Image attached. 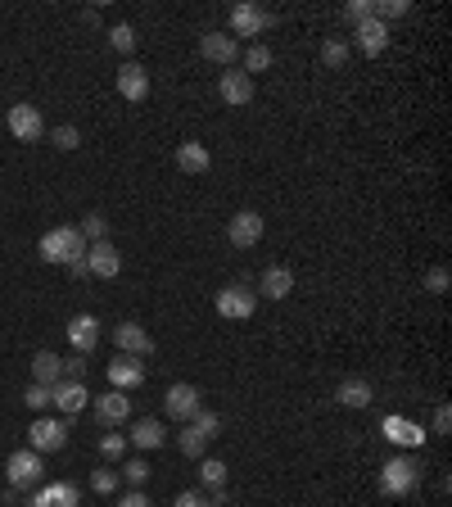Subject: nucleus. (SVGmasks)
Listing matches in <instances>:
<instances>
[{
    "label": "nucleus",
    "instance_id": "obj_15",
    "mask_svg": "<svg viewBox=\"0 0 452 507\" xmlns=\"http://www.w3.org/2000/svg\"><path fill=\"white\" fill-rule=\"evenodd\" d=\"M109 385L113 390H140L145 385V362L140 358H127V353H118L113 362H109Z\"/></svg>",
    "mask_w": 452,
    "mask_h": 507
},
{
    "label": "nucleus",
    "instance_id": "obj_37",
    "mask_svg": "<svg viewBox=\"0 0 452 507\" xmlns=\"http://www.w3.org/2000/svg\"><path fill=\"white\" fill-rule=\"evenodd\" d=\"M87 372H91L87 353H72V358H63V381H87Z\"/></svg>",
    "mask_w": 452,
    "mask_h": 507
},
{
    "label": "nucleus",
    "instance_id": "obj_9",
    "mask_svg": "<svg viewBox=\"0 0 452 507\" xmlns=\"http://www.w3.org/2000/svg\"><path fill=\"white\" fill-rule=\"evenodd\" d=\"M204 394H199V385H190V381H177V385H168V394H163V412L168 417H177V421H190L204 403H199Z\"/></svg>",
    "mask_w": 452,
    "mask_h": 507
},
{
    "label": "nucleus",
    "instance_id": "obj_12",
    "mask_svg": "<svg viewBox=\"0 0 452 507\" xmlns=\"http://www.w3.org/2000/svg\"><path fill=\"white\" fill-rule=\"evenodd\" d=\"M78 503H82V494H78V485H68V480L37 485L32 498H28V507H78Z\"/></svg>",
    "mask_w": 452,
    "mask_h": 507
},
{
    "label": "nucleus",
    "instance_id": "obj_39",
    "mask_svg": "<svg viewBox=\"0 0 452 507\" xmlns=\"http://www.w3.org/2000/svg\"><path fill=\"white\" fill-rule=\"evenodd\" d=\"M344 19L357 28V23H366V19H375V0H353V5H344Z\"/></svg>",
    "mask_w": 452,
    "mask_h": 507
},
{
    "label": "nucleus",
    "instance_id": "obj_7",
    "mask_svg": "<svg viewBox=\"0 0 452 507\" xmlns=\"http://www.w3.org/2000/svg\"><path fill=\"white\" fill-rule=\"evenodd\" d=\"M276 28V14L272 10H258V5H236L231 10V37L240 41V37H263V32H272Z\"/></svg>",
    "mask_w": 452,
    "mask_h": 507
},
{
    "label": "nucleus",
    "instance_id": "obj_14",
    "mask_svg": "<svg viewBox=\"0 0 452 507\" xmlns=\"http://www.w3.org/2000/svg\"><path fill=\"white\" fill-rule=\"evenodd\" d=\"M199 55L213 59V63H226V68H231V63L240 59V41H236L231 32H204V37H199Z\"/></svg>",
    "mask_w": 452,
    "mask_h": 507
},
{
    "label": "nucleus",
    "instance_id": "obj_5",
    "mask_svg": "<svg viewBox=\"0 0 452 507\" xmlns=\"http://www.w3.org/2000/svg\"><path fill=\"white\" fill-rule=\"evenodd\" d=\"M68 444V421L63 417H37L32 421V430H28V449L32 453H59Z\"/></svg>",
    "mask_w": 452,
    "mask_h": 507
},
{
    "label": "nucleus",
    "instance_id": "obj_44",
    "mask_svg": "<svg viewBox=\"0 0 452 507\" xmlns=\"http://www.w3.org/2000/svg\"><path fill=\"white\" fill-rule=\"evenodd\" d=\"M118 507H155V503H149V498H145L140 489H127V494L118 498Z\"/></svg>",
    "mask_w": 452,
    "mask_h": 507
},
{
    "label": "nucleus",
    "instance_id": "obj_28",
    "mask_svg": "<svg viewBox=\"0 0 452 507\" xmlns=\"http://www.w3.org/2000/svg\"><path fill=\"white\" fill-rule=\"evenodd\" d=\"M78 232H82L87 245H100V241H109V217H105V213H87Z\"/></svg>",
    "mask_w": 452,
    "mask_h": 507
},
{
    "label": "nucleus",
    "instance_id": "obj_23",
    "mask_svg": "<svg viewBox=\"0 0 452 507\" xmlns=\"http://www.w3.org/2000/svg\"><path fill=\"white\" fill-rule=\"evenodd\" d=\"M371 399H375V390H371V381H362V376H348V381H339V390H335V403L339 408H371Z\"/></svg>",
    "mask_w": 452,
    "mask_h": 507
},
{
    "label": "nucleus",
    "instance_id": "obj_25",
    "mask_svg": "<svg viewBox=\"0 0 452 507\" xmlns=\"http://www.w3.org/2000/svg\"><path fill=\"white\" fill-rule=\"evenodd\" d=\"M381 430H385V440H394V444H412V449L425 444V426H416L407 417H385Z\"/></svg>",
    "mask_w": 452,
    "mask_h": 507
},
{
    "label": "nucleus",
    "instance_id": "obj_32",
    "mask_svg": "<svg viewBox=\"0 0 452 507\" xmlns=\"http://www.w3.org/2000/svg\"><path fill=\"white\" fill-rule=\"evenodd\" d=\"M199 480H204L208 489H222V485H226V462H222V458H204V462H199Z\"/></svg>",
    "mask_w": 452,
    "mask_h": 507
},
{
    "label": "nucleus",
    "instance_id": "obj_26",
    "mask_svg": "<svg viewBox=\"0 0 452 507\" xmlns=\"http://www.w3.org/2000/svg\"><path fill=\"white\" fill-rule=\"evenodd\" d=\"M208 164H213V155H208V145L204 140H181L177 145V168L181 173H208Z\"/></svg>",
    "mask_w": 452,
    "mask_h": 507
},
{
    "label": "nucleus",
    "instance_id": "obj_38",
    "mask_svg": "<svg viewBox=\"0 0 452 507\" xmlns=\"http://www.w3.org/2000/svg\"><path fill=\"white\" fill-rule=\"evenodd\" d=\"M122 453H127V435H100V458L118 462Z\"/></svg>",
    "mask_w": 452,
    "mask_h": 507
},
{
    "label": "nucleus",
    "instance_id": "obj_16",
    "mask_svg": "<svg viewBox=\"0 0 452 507\" xmlns=\"http://www.w3.org/2000/svg\"><path fill=\"white\" fill-rule=\"evenodd\" d=\"M118 96L127 100V105H145V96H149V72L140 68V63H122L118 68Z\"/></svg>",
    "mask_w": 452,
    "mask_h": 507
},
{
    "label": "nucleus",
    "instance_id": "obj_6",
    "mask_svg": "<svg viewBox=\"0 0 452 507\" xmlns=\"http://www.w3.org/2000/svg\"><path fill=\"white\" fill-rule=\"evenodd\" d=\"M41 471H46V462H41V453H32V449H14L10 462H5L10 489H37V485H41Z\"/></svg>",
    "mask_w": 452,
    "mask_h": 507
},
{
    "label": "nucleus",
    "instance_id": "obj_3",
    "mask_svg": "<svg viewBox=\"0 0 452 507\" xmlns=\"http://www.w3.org/2000/svg\"><path fill=\"white\" fill-rule=\"evenodd\" d=\"M416 485H421L416 458H389V462L381 467V494H385V498H407Z\"/></svg>",
    "mask_w": 452,
    "mask_h": 507
},
{
    "label": "nucleus",
    "instance_id": "obj_30",
    "mask_svg": "<svg viewBox=\"0 0 452 507\" xmlns=\"http://www.w3.org/2000/svg\"><path fill=\"white\" fill-rule=\"evenodd\" d=\"M136 41H140V37H136V28H131V23H113V28H109V46H113V50L131 55V50H136Z\"/></svg>",
    "mask_w": 452,
    "mask_h": 507
},
{
    "label": "nucleus",
    "instance_id": "obj_34",
    "mask_svg": "<svg viewBox=\"0 0 452 507\" xmlns=\"http://www.w3.org/2000/svg\"><path fill=\"white\" fill-rule=\"evenodd\" d=\"M322 63H326V68H344V63H348V41H339V37L326 41V46H322Z\"/></svg>",
    "mask_w": 452,
    "mask_h": 507
},
{
    "label": "nucleus",
    "instance_id": "obj_4",
    "mask_svg": "<svg viewBox=\"0 0 452 507\" xmlns=\"http://www.w3.org/2000/svg\"><path fill=\"white\" fill-rule=\"evenodd\" d=\"M258 313V290H249V285H226V290H217V317H226V322H249Z\"/></svg>",
    "mask_w": 452,
    "mask_h": 507
},
{
    "label": "nucleus",
    "instance_id": "obj_45",
    "mask_svg": "<svg viewBox=\"0 0 452 507\" xmlns=\"http://www.w3.org/2000/svg\"><path fill=\"white\" fill-rule=\"evenodd\" d=\"M23 498V489H5V494H0V503H5V507H14Z\"/></svg>",
    "mask_w": 452,
    "mask_h": 507
},
{
    "label": "nucleus",
    "instance_id": "obj_8",
    "mask_svg": "<svg viewBox=\"0 0 452 507\" xmlns=\"http://www.w3.org/2000/svg\"><path fill=\"white\" fill-rule=\"evenodd\" d=\"M5 123H10V136H14V140H28V145H32V140L46 136V118H41V109L28 105V100L10 105V118H5Z\"/></svg>",
    "mask_w": 452,
    "mask_h": 507
},
{
    "label": "nucleus",
    "instance_id": "obj_41",
    "mask_svg": "<svg viewBox=\"0 0 452 507\" xmlns=\"http://www.w3.org/2000/svg\"><path fill=\"white\" fill-rule=\"evenodd\" d=\"M118 485H122V480H118V471H105V467H100V471H91V489H96V494H113Z\"/></svg>",
    "mask_w": 452,
    "mask_h": 507
},
{
    "label": "nucleus",
    "instance_id": "obj_35",
    "mask_svg": "<svg viewBox=\"0 0 452 507\" xmlns=\"http://www.w3.org/2000/svg\"><path fill=\"white\" fill-rule=\"evenodd\" d=\"M50 140L59 145V150H78V145H82V131L72 127V123H59V127L50 131Z\"/></svg>",
    "mask_w": 452,
    "mask_h": 507
},
{
    "label": "nucleus",
    "instance_id": "obj_21",
    "mask_svg": "<svg viewBox=\"0 0 452 507\" xmlns=\"http://www.w3.org/2000/svg\"><path fill=\"white\" fill-rule=\"evenodd\" d=\"M63 331H68V344L78 349V353H91V349L100 344V322H96L91 313H78V317H72Z\"/></svg>",
    "mask_w": 452,
    "mask_h": 507
},
{
    "label": "nucleus",
    "instance_id": "obj_11",
    "mask_svg": "<svg viewBox=\"0 0 452 507\" xmlns=\"http://www.w3.org/2000/svg\"><path fill=\"white\" fill-rule=\"evenodd\" d=\"M226 241H231L236 249H254V245L263 241V213L240 208V213L231 217V227H226Z\"/></svg>",
    "mask_w": 452,
    "mask_h": 507
},
{
    "label": "nucleus",
    "instance_id": "obj_19",
    "mask_svg": "<svg viewBox=\"0 0 452 507\" xmlns=\"http://www.w3.org/2000/svg\"><path fill=\"white\" fill-rule=\"evenodd\" d=\"M353 46H357L362 55H385V50H389V28H385L381 19H366V23L353 28Z\"/></svg>",
    "mask_w": 452,
    "mask_h": 507
},
{
    "label": "nucleus",
    "instance_id": "obj_24",
    "mask_svg": "<svg viewBox=\"0 0 452 507\" xmlns=\"http://www.w3.org/2000/svg\"><path fill=\"white\" fill-rule=\"evenodd\" d=\"M96 417H100L105 426H122V421L131 417V399H127L122 390H109V394L96 399Z\"/></svg>",
    "mask_w": 452,
    "mask_h": 507
},
{
    "label": "nucleus",
    "instance_id": "obj_27",
    "mask_svg": "<svg viewBox=\"0 0 452 507\" xmlns=\"http://www.w3.org/2000/svg\"><path fill=\"white\" fill-rule=\"evenodd\" d=\"M32 381H37V385H59V381H63V358H59L54 349L32 353Z\"/></svg>",
    "mask_w": 452,
    "mask_h": 507
},
{
    "label": "nucleus",
    "instance_id": "obj_17",
    "mask_svg": "<svg viewBox=\"0 0 452 507\" xmlns=\"http://www.w3.org/2000/svg\"><path fill=\"white\" fill-rule=\"evenodd\" d=\"M87 272H91V276H105V281H113V276L122 272V254L113 249V241L87 245Z\"/></svg>",
    "mask_w": 452,
    "mask_h": 507
},
{
    "label": "nucleus",
    "instance_id": "obj_10",
    "mask_svg": "<svg viewBox=\"0 0 452 507\" xmlns=\"http://www.w3.org/2000/svg\"><path fill=\"white\" fill-rule=\"evenodd\" d=\"M50 403H54L59 417L68 421V417H78V412L91 403V390H87V381H59V385H50Z\"/></svg>",
    "mask_w": 452,
    "mask_h": 507
},
{
    "label": "nucleus",
    "instance_id": "obj_40",
    "mask_svg": "<svg viewBox=\"0 0 452 507\" xmlns=\"http://www.w3.org/2000/svg\"><path fill=\"white\" fill-rule=\"evenodd\" d=\"M23 403H28L32 412H41V408H50V385H37V381H32V385L23 390Z\"/></svg>",
    "mask_w": 452,
    "mask_h": 507
},
{
    "label": "nucleus",
    "instance_id": "obj_1",
    "mask_svg": "<svg viewBox=\"0 0 452 507\" xmlns=\"http://www.w3.org/2000/svg\"><path fill=\"white\" fill-rule=\"evenodd\" d=\"M37 249H41V258L54 263V267H72V263L87 258V241H82L78 227H50Z\"/></svg>",
    "mask_w": 452,
    "mask_h": 507
},
{
    "label": "nucleus",
    "instance_id": "obj_29",
    "mask_svg": "<svg viewBox=\"0 0 452 507\" xmlns=\"http://www.w3.org/2000/svg\"><path fill=\"white\" fill-rule=\"evenodd\" d=\"M272 46H263V41H254L249 50H245V72H249V78H254V72H263V68H272Z\"/></svg>",
    "mask_w": 452,
    "mask_h": 507
},
{
    "label": "nucleus",
    "instance_id": "obj_43",
    "mask_svg": "<svg viewBox=\"0 0 452 507\" xmlns=\"http://www.w3.org/2000/svg\"><path fill=\"white\" fill-rule=\"evenodd\" d=\"M172 507H208V494H199V489H186V494H177V503Z\"/></svg>",
    "mask_w": 452,
    "mask_h": 507
},
{
    "label": "nucleus",
    "instance_id": "obj_31",
    "mask_svg": "<svg viewBox=\"0 0 452 507\" xmlns=\"http://www.w3.org/2000/svg\"><path fill=\"white\" fill-rule=\"evenodd\" d=\"M118 480H122V485H131V489H140V485L149 480V462L127 458V462H122V471H118Z\"/></svg>",
    "mask_w": 452,
    "mask_h": 507
},
{
    "label": "nucleus",
    "instance_id": "obj_2",
    "mask_svg": "<svg viewBox=\"0 0 452 507\" xmlns=\"http://www.w3.org/2000/svg\"><path fill=\"white\" fill-rule=\"evenodd\" d=\"M217 430H222V417H217V412H208V408H199V412L186 421V430L177 435V449H181L186 458H204V453H208V444L217 440Z\"/></svg>",
    "mask_w": 452,
    "mask_h": 507
},
{
    "label": "nucleus",
    "instance_id": "obj_33",
    "mask_svg": "<svg viewBox=\"0 0 452 507\" xmlns=\"http://www.w3.org/2000/svg\"><path fill=\"white\" fill-rule=\"evenodd\" d=\"M407 10H412V5H407V0H375V19H381L385 28H389L394 19H403Z\"/></svg>",
    "mask_w": 452,
    "mask_h": 507
},
{
    "label": "nucleus",
    "instance_id": "obj_42",
    "mask_svg": "<svg viewBox=\"0 0 452 507\" xmlns=\"http://www.w3.org/2000/svg\"><path fill=\"white\" fill-rule=\"evenodd\" d=\"M430 426H434V435H448V430H452V408H448V403H439Z\"/></svg>",
    "mask_w": 452,
    "mask_h": 507
},
{
    "label": "nucleus",
    "instance_id": "obj_13",
    "mask_svg": "<svg viewBox=\"0 0 452 507\" xmlns=\"http://www.w3.org/2000/svg\"><path fill=\"white\" fill-rule=\"evenodd\" d=\"M217 96L231 105V109H245L254 100V78L245 68H231V72H222V82H217Z\"/></svg>",
    "mask_w": 452,
    "mask_h": 507
},
{
    "label": "nucleus",
    "instance_id": "obj_36",
    "mask_svg": "<svg viewBox=\"0 0 452 507\" xmlns=\"http://www.w3.org/2000/svg\"><path fill=\"white\" fill-rule=\"evenodd\" d=\"M448 285H452L448 267H425V290H430V295H448Z\"/></svg>",
    "mask_w": 452,
    "mask_h": 507
},
{
    "label": "nucleus",
    "instance_id": "obj_22",
    "mask_svg": "<svg viewBox=\"0 0 452 507\" xmlns=\"http://www.w3.org/2000/svg\"><path fill=\"white\" fill-rule=\"evenodd\" d=\"M163 440H168V430H163L159 417H140V421L131 426V435H127V444H131V449H159Z\"/></svg>",
    "mask_w": 452,
    "mask_h": 507
},
{
    "label": "nucleus",
    "instance_id": "obj_18",
    "mask_svg": "<svg viewBox=\"0 0 452 507\" xmlns=\"http://www.w3.org/2000/svg\"><path fill=\"white\" fill-rule=\"evenodd\" d=\"M113 340L127 358H145V353H155V340H149V331L140 322H118L113 326Z\"/></svg>",
    "mask_w": 452,
    "mask_h": 507
},
{
    "label": "nucleus",
    "instance_id": "obj_20",
    "mask_svg": "<svg viewBox=\"0 0 452 507\" xmlns=\"http://www.w3.org/2000/svg\"><path fill=\"white\" fill-rule=\"evenodd\" d=\"M258 295H267V300H289V295H294V272H289L285 263L263 267V276H258Z\"/></svg>",
    "mask_w": 452,
    "mask_h": 507
}]
</instances>
